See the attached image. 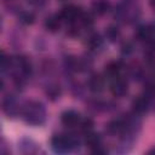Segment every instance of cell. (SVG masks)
Returning a JSON list of instances; mask_svg holds the SVG:
<instances>
[{
	"instance_id": "cell-11",
	"label": "cell",
	"mask_w": 155,
	"mask_h": 155,
	"mask_svg": "<svg viewBox=\"0 0 155 155\" xmlns=\"http://www.w3.org/2000/svg\"><path fill=\"white\" fill-rule=\"evenodd\" d=\"M61 17H59V15H57V16H51V17H48L47 19H46V22H45V27H46V29L47 30H50V31H57L58 29H59V27H61Z\"/></svg>"
},
{
	"instance_id": "cell-5",
	"label": "cell",
	"mask_w": 155,
	"mask_h": 155,
	"mask_svg": "<svg viewBox=\"0 0 155 155\" xmlns=\"http://www.w3.org/2000/svg\"><path fill=\"white\" fill-rule=\"evenodd\" d=\"M110 91L115 97H124L127 93V82L121 78H115L110 85Z\"/></svg>"
},
{
	"instance_id": "cell-3",
	"label": "cell",
	"mask_w": 155,
	"mask_h": 155,
	"mask_svg": "<svg viewBox=\"0 0 155 155\" xmlns=\"http://www.w3.org/2000/svg\"><path fill=\"white\" fill-rule=\"evenodd\" d=\"M82 15V11L80 7L75 6V5H69V6H65L61 13H59V17L62 21H65V22H69V23H73L75 22L76 19H79Z\"/></svg>"
},
{
	"instance_id": "cell-2",
	"label": "cell",
	"mask_w": 155,
	"mask_h": 155,
	"mask_svg": "<svg viewBox=\"0 0 155 155\" xmlns=\"http://www.w3.org/2000/svg\"><path fill=\"white\" fill-rule=\"evenodd\" d=\"M79 139L73 134H58L52 137L51 145L56 153H68L79 148Z\"/></svg>"
},
{
	"instance_id": "cell-20",
	"label": "cell",
	"mask_w": 155,
	"mask_h": 155,
	"mask_svg": "<svg viewBox=\"0 0 155 155\" xmlns=\"http://www.w3.org/2000/svg\"><path fill=\"white\" fill-rule=\"evenodd\" d=\"M151 5H153V7L155 8V0H151Z\"/></svg>"
},
{
	"instance_id": "cell-16",
	"label": "cell",
	"mask_w": 155,
	"mask_h": 155,
	"mask_svg": "<svg viewBox=\"0 0 155 155\" xmlns=\"http://www.w3.org/2000/svg\"><path fill=\"white\" fill-rule=\"evenodd\" d=\"M105 35L110 41H115L120 36V31H119V29L116 27H109L107 29V31H105Z\"/></svg>"
},
{
	"instance_id": "cell-8",
	"label": "cell",
	"mask_w": 155,
	"mask_h": 155,
	"mask_svg": "<svg viewBox=\"0 0 155 155\" xmlns=\"http://www.w3.org/2000/svg\"><path fill=\"white\" fill-rule=\"evenodd\" d=\"M61 121L64 126L68 127H73V126H78V124H80V115L74 111V110H67L62 114L61 116Z\"/></svg>"
},
{
	"instance_id": "cell-12",
	"label": "cell",
	"mask_w": 155,
	"mask_h": 155,
	"mask_svg": "<svg viewBox=\"0 0 155 155\" xmlns=\"http://www.w3.org/2000/svg\"><path fill=\"white\" fill-rule=\"evenodd\" d=\"M126 130V122L122 120H113L108 124V131L110 133H120Z\"/></svg>"
},
{
	"instance_id": "cell-18",
	"label": "cell",
	"mask_w": 155,
	"mask_h": 155,
	"mask_svg": "<svg viewBox=\"0 0 155 155\" xmlns=\"http://www.w3.org/2000/svg\"><path fill=\"white\" fill-rule=\"evenodd\" d=\"M47 94L52 99H54V98H57L59 96V88H57V87H50L48 91H47Z\"/></svg>"
},
{
	"instance_id": "cell-1",
	"label": "cell",
	"mask_w": 155,
	"mask_h": 155,
	"mask_svg": "<svg viewBox=\"0 0 155 155\" xmlns=\"http://www.w3.org/2000/svg\"><path fill=\"white\" fill-rule=\"evenodd\" d=\"M23 116L25 122H28L29 125H41L46 117L45 107L40 102H29L23 109Z\"/></svg>"
},
{
	"instance_id": "cell-14",
	"label": "cell",
	"mask_w": 155,
	"mask_h": 155,
	"mask_svg": "<svg viewBox=\"0 0 155 155\" xmlns=\"http://www.w3.org/2000/svg\"><path fill=\"white\" fill-rule=\"evenodd\" d=\"M92 7H93L94 13H97V15H104L109 10V2L108 1H104V0H99V1L93 2Z\"/></svg>"
},
{
	"instance_id": "cell-15",
	"label": "cell",
	"mask_w": 155,
	"mask_h": 155,
	"mask_svg": "<svg viewBox=\"0 0 155 155\" xmlns=\"http://www.w3.org/2000/svg\"><path fill=\"white\" fill-rule=\"evenodd\" d=\"M18 19H19V22L21 23H23V24H31V23H34V19H35V17H34V15L33 13H30V12H21L19 13V16H18Z\"/></svg>"
},
{
	"instance_id": "cell-10",
	"label": "cell",
	"mask_w": 155,
	"mask_h": 155,
	"mask_svg": "<svg viewBox=\"0 0 155 155\" xmlns=\"http://www.w3.org/2000/svg\"><path fill=\"white\" fill-rule=\"evenodd\" d=\"M121 69H122V67H121L120 62H115V61L114 62H110L105 67V75L109 76V78H111V79H115V78L119 76Z\"/></svg>"
},
{
	"instance_id": "cell-4",
	"label": "cell",
	"mask_w": 155,
	"mask_h": 155,
	"mask_svg": "<svg viewBox=\"0 0 155 155\" xmlns=\"http://www.w3.org/2000/svg\"><path fill=\"white\" fill-rule=\"evenodd\" d=\"M85 142H86V145L93 151V153H104V150H101L99 148L102 147V138L98 133L96 132H87L86 133V138H85Z\"/></svg>"
},
{
	"instance_id": "cell-19",
	"label": "cell",
	"mask_w": 155,
	"mask_h": 155,
	"mask_svg": "<svg viewBox=\"0 0 155 155\" xmlns=\"http://www.w3.org/2000/svg\"><path fill=\"white\" fill-rule=\"evenodd\" d=\"M27 1L33 6H41L45 4V0H27Z\"/></svg>"
},
{
	"instance_id": "cell-6",
	"label": "cell",
	"mask_w": 155,
	"mask_h": 155,
	"mask_svg": "<svg viewBox=\"0 0 155 155\" xmlns=\"http://www.w3.org/2000/svg\"><path fill=\"white\" fill-rule=\"evenodd\" d=\"M2 108H4L5 114L8 115V116H12V117L16 116V115L18 114V111H19L18 103H17L16 98L12 97V96H7V97L4 99V102H2Z\"/></svg>"
},
{
	"instance_id": "cell-17",
	"label": "cell",
	"mask_w": 155,
	"mask_h": 155,
	"mask_svg": "<svg viewBox=\"0 0 155 155\" xmlns=\"http://www.w3.org/2000/svg\"><path fill=\"white\" fill-rule=\"evenodd\" d=\"M79 125H80L81 130L87 133V132H90V131L92 130V127H93V121L90 120V119H85V120H81Z\"/></svg>"
},
{
	"instance_id": "cell-7",
	"label": "cell",
	"mask_w": 155,
	"mask_h": 155,
	"mask_svg": "<svg viewBox=\"0 0 155 155\" xmlns=\"http://www.w3.org/2000/svg\"><path fill=\"white\" fill-rule=\"evenodd\" d=\"M149 107H150V98L147 97L145 94L137 97V98L133 99V102H132L133 111L137 113V114H143V113H145V111L149 109Z\"/></svg>"
},
{
	"instance_id": "cell-13",
	"label": "cell",
	"mask_w": 155,
	"mask_h": 155,
	"mask_svg": "<svg viewBox=\"0 0 155 155\" xmlns=\"http://www.w3.org/2000/svg\"><path fill=\"white\" fill-rule=\"evenodd\" d=\"M87 45L91 50H98L103 46V39L99 34H92L87 40Z\"/></svg>"
},
{
	"instance_id": "cell-9",
	"label": "cell",
	"mask_w": 155,
	"mask_h": 155,
	"mask_svg": "<svg viewBox=\"0 0 155 155\" xmlns=\"http://www.w3.org/2000/svg\"><path fill=\"white\" fill-rule=\"evenodd\" d=\"M104 78H102L101 75L98 74H94L92 75L90 79H88V82H87V86H88V90L91 92H94V93H99L104 90Z\"/></svg>"
}]
</instances>
